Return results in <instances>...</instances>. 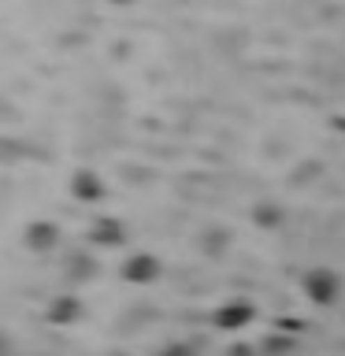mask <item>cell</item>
Listing matches in <instances>:
<instances>
[{"mask_svg": "<svg viewBox=\"0 0 345 356\" xmlns=\"http://www.w3.org/2000/svg\"><path fill=\"white\" fill-rule=\"evenodd\" d=\"M300 286H305V297L312 305H334L342 293V278L334 275L330 267H312V271H305Z\"/></svg>", "mask_w": 345, "mask_h": 356, "instance_id": "cell-1", "label": "cell"}, {"mask_svg": "<svg viewBox=\"0 0 345 356\" xmlns=\"http://www.w3.org/2000/svg\"><path fill=\"white\" fill-rule=\"evenodd\" d=\"M119 275L127 278V282H134V286H149V282H156V278H160V256H152V252H134V256H127V260H122Z\"/></svg>", "mask_w": 345, "mask_h": 356, "instance_id": "cell-2", "label": "cell"}, {"mask_svg": "<svg viewBox=\"0 0 345 356\" xmlns=\"http://www.w3.org/2000/svg\"><path fill=\"white\" fill-rule=\"evenodd\" d=\"M104 178H100L93 167H78L71 175V197L78 204H97V200H104Z\"/></svg>", "mask_w": 345, "mask_h": 356, "instance_id": "cell-3", "label": "cell"}, {"mask_svg": "<svg viewBox=\"0 0 345 356\" xmlns=\"http://www.w3.org/2000/svg\"><path fill=\"white\" fill-rule=\"evenodd\" d=\"M127 238H130L127 222L115 219V216H100V219L89 222V241L100 245V249H119Z\"/></svg>", "mask_w": 345, "mask_h": 356, "instance_id": "cell-4", "label": "cell"}, {"mask_svg": "<svg viewBox=\"0 0 345 356\" xmlns=\"http://www.w3.org/2000/svg\"><path fill=\"white\" fill-rule=\"evenodd\" d=\"M60 238H63V230H60V222H52V219L30 222L26 234H22V241H26L30 252H52L56 245H60Z\"/></svg>", "mask_w": 345, "mask_h": 356, "instance_id": "cell-5", "label": "cell"}, {"mask_svg": "<svg viewBox=\"0 0 345 356\" xmlns=\"http://www.w3.org/2000/svg\"><path fill=\"white\" fill-rule=\"evenodd\" d=\"M249 319H252V305H245V300H227L216 312V327H223V330H238Z\"/></svg>", "mask_w": 345, "mask_h": 356, "instance_id": "cell-6", "label": "cell"}, {"mask_svg": "<svg viewBox=\"0 0 345 356\" xmlns=\"http://www.w3.org/2000/svg\"><path fill=\"white\" fill-rule=\"evenodd\" d=\"M282 219H286V208L275 204V200H260V204L252 208V222H256V227H264V230H275Z\"/></svg>", "mask_w": 345, "mask_h": 356, "instance_id": "cell-7", "label": "cell"}, {"mask_svg": "<svg viewBox=\"0 0 345 356\" xmlns=\"http://www.w3.org/2000/svg\"><path fill=\"white\" fill-rule=\"evenodd\" d=\"M67 278H74V282H86V278H93L97 275V260L93 256H86V252H71V260H67Z\"/></svg>", "mask_w": 345, "mask_h": 356, "instance_id": "cell-8", "label": "cell"}, {"mask_svg": "<svg viewBox=\"0 0 345 356\" xmlns=\"http://www.w3.org/2000/svg\"><path fill=\"white\" fill-rule=\"evenodd\" d=\"M200 238H204V241H200V249H204V252H211V256H216V252H223V249L230 245V234L223 230V227H208L204 234H200Z\"/></svg>", "mask_w": 345, "mask_h": 356, "instance_id": "cell-9", "label": "cell"}, {"mask_svg": "<svg viewBox=\"0 0 345 356\" xmlns=\"http://www.w3.org/2000/svg\"><path fill=\"white\" fill-rule=\"evenodd\" d=\"M49 316H52V319H60V323L74 319V316H78V300H74V297H56V300H52V308H49Z\"/></svg>", "mask_w": 345, "mask_h": 356, "instance_id": "cell-10", "label": "cell"}, {"mask_svg": "<svg viewBox=\"0 0 345 356\" xmlns=\"http://www.w3.org/2000/svg\"><path fill=\"white\" fill-rule=\"evenodd\" d=\"M163 356H193V353H189L186 345H167V349H163Z\"/></svg>", "mask_w": 345, "mask_h": 356, "instance_id": "cell-11", "label": "cell"}, {"mask_svg": "<svg viewBox=\"0 0 345 356\" xmlns=\"http://www.w3.org/2000/svg\"><path fill=\"white\" fill-rule=\"evenodd\" d=\"M230 356H252V349H249V345H234Z\"/></svg>", "mask_w": 345, "mask_h": 356, "instance_id": "cell-12", "label": "cell"}, {"mask_svg": "<svg viewBox=\"0 0 345 356\" xmlns=\"http://www.w3.org/2000/svg\"><path fill=\"white\" fill-rule=\"evenodd\" d=\"M108 4H130V0H108Z\"/></svg>", "mask_w": 345, "mask_h": 356, "instance_id": "cell-13", "label": "cell"}]
</instances>
